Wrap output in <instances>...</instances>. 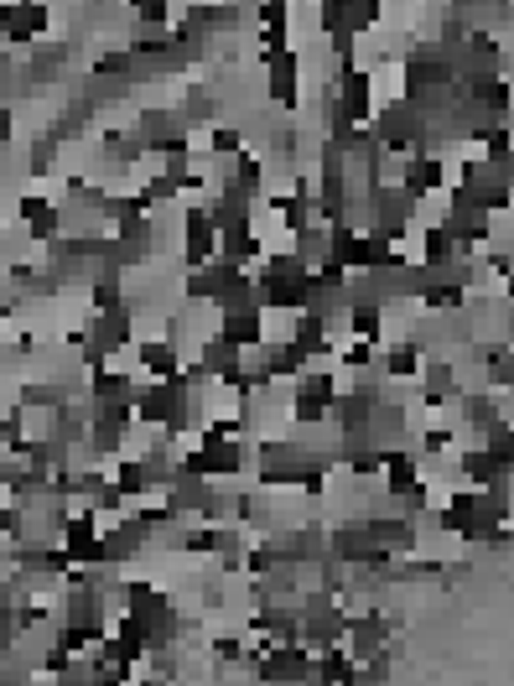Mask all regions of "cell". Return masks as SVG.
Instances as JSON below:
<instances>
[{
    "label": "cell",
    "instance_id": "1",
    "mask_svg": "<svg viewBox=\"0 0 514 686\" xmlns=\"http://www.w3.org/2000/svg\"><path fill=\"white\" fill-rule=\"evenodd\" d=\"M343 645H348V655H354L359 666L374 661V655H385V645H390V624H385V614H354V619H348Z\"/></svg>",
    "mask_w": 514,
    "mask_h": 686
}]
</instances>
